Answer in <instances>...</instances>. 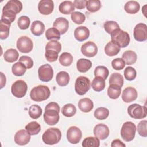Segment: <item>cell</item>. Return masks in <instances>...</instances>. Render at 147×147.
I'll use <instances>...</instances> for the list:
<instances>
[{
  "label": "cell",
  "mask_w": 147,
  "mask_h": 147,
  "mask_svg": "<svg viewBox=\"0 0 147 147\" xmlns=\"http://www.w3.org/2000/svg\"><path fill=\"white\" fill-rule=\"evenodd\" d=\"M60 106L54 102H52L47 105L45 107V111L43 115L45 122L48 125H55L59 121Z\"/></svg>",
  "instance_id": "1"
},
{
  "label": "cell",
  "mask_w": 147,
  "mask_h": 147,
  "mask_svg": "<svg viewBox=\"0 0 147 147\" xmlns=\"http://www.w3.org/2000/svg\"><path fill=\"white\" fill-rule=\"evenodd\" d=\"M50 94V90L48 86L45 85H38L31 90L30 97L33 101L41 102L48 99Z\"/></svg>",
  "instance_id": "2"
},
{
  "label": "cell",
  "mask_w": 147,
  "mask_h": 147,
  "mask_svg": "<svg viewBox=\"0 0 147 147\" xmlns=\"http://www.w3.org/2000/svg\"><path fill=\"white\" fill-rule=\"evenodd\" d=\"M110 35L111 41L120 48L126 47L130 43V38L129 33L120 28L114 31Z\"/></svg>",
  "instance_id": "3"
},
{
  "label": "cell",
  "mask_w": 147,
  "mask_h": 147,
  "mask_svg": "<svg viewBox=\"0 0 147 147\" xmlns=\"http://www.w3.org/2000/svg\"><path fill=\"white\" fill-rule=\"evenodd\" d=\"M61 138V133L58 128L51 127L44 131L42 136L43 142L47 145L57 144Z\"/></svg>",
  "instance_id": "4"
},
{
  "label": "cell",
  "mask_w": 147,
  "mask_h": 147,
  "mask_svg": "<svg viewBox=\"0 0 147 147\" xmlns=\"http://www.w3.org/2000/svg\"><path fill=\"white\" fill-rule=\"evenodd\" d=\"M136 131V127L134 123L130 121L126 122L123 124L121 130V137L126 142L131 141L135 137Z\"/></svg>",
  "instance_id": "5"
},
{
  "label": "cell",
  "mask_w": 147,
  "mask_h": 147,
  "mask_svg": "<svg viewBox=\"0 0 147 147\" xmlns=\"http://www.w3.org/2000/svg\"><path fill=\"white\" fill-rule=\"evenodd\" d=\"M91 82L86 76H80L76 79L75 83V90L79 95H83L90 90Z\"/></svg>",
  "instance_id": "6"
},
{
  "label": "cell",
  "mask_w": 147,
  "mask_h": 147,
  "mask_svg": "<svg viewBox=\"0 0 147 147\" xmlns=\"http://www.w3.org/2000/svg\"><path fill=\"white\" fill-rule=\"evenodd\" d=\"M146 106H141L140 105L134 103L127 107V113L129 115L134 119H143L146 117Z\"/></svg>",
  "instance_id": "7"
},
{
  "label": "cell",
  "mask_w": 147,
  "mask_h": 147,
  "mask_svg": "<svg viewBox=\"0 0 147 147\" xmlns=\"http://www.w3.org/2000/svg\"><path fill=\"white\" fill-rule=\"evenodd\" d=\"M27 89L26 83L22 80H18L13 83L11 87V92L14 96L21 98L26 95Z\"/></svg>",
  "instance_id": "8"
},
{
  "label": "cell",
  "mask_w": 147,
  "mask_h": 147,
  "mask_svg": "<svg viewBox=\"0 0 147 147\" xmlns=\"http://www.w3.org/2000/svg\"><path fill=\"white\" fill-rule=\"evenodd\" d=\"M16 45L18 50L24 53L31 52L33 47L32 40L26 36L20 37L17 40Z\"/></svg>",
  "instance_id": "9"
},
{
  "label": "cell",
  "mask_w": 147,
  "mask_h": 147,
  "mask_svg": "<svg viewBox=\"0 0 147 147\" xmlns=\"http://www.w3.org/2000/svg\"><path fill=\"white\" fill-rule=\"evenodd\" d=\"M38 78L40 80L44 82H49L52 80L53 76V70L51 65L48 64L40 66L38 69Z\"/></svg>",
  "instance_id": "10"
},
{
  "label": "cell",
  "mask_w": 147,
  "mask_h": 147,
  "mask_svg": "<svg viewBox=\"0 0 147 147\" xmlns=\"http://www.w3.org/2000/svg\"><path fill=\"white\" fill-rule=\"evenodd\" d=\"M134 39L139 42L147 40V26L144 23H138L136 25L133 30Z\"/></svg>",
  "instance_id": "11"
},
{
  "label": "cell",
  "mask_w": 147,
  "mask_h": 147,
  "mask_svg": "<svg viewBox=\"0 0 147 147\" xmlns=\"http://www.w3.org/2000/svg\"><path fill=\"white\" fill-rule=\"evenodd\" d=\"M82 136L80 129L75 126H71L67 131V138L69 142L76 144L79 142Z\"/></svg>",
  "instance_id": "12"
},
{
  "label": "cell",
  "mask_w": 147,
  "mask_h": 147,
  "mask_svg": "<svg viewBox=\"0 0 147 147\" xmlns=\"http://www.w3.org/2000/svg\"><path fill=\"white\" fill-rule=\"evenodd\" d=\"M81 52L84 56L92 57L97 54L98 47L94 42L88 41L82 45Z\"/></svg>",
  "instance_id": "13"
},
{
  "label": "cell",
  "mask_w": 147,
  "mask_h": 147,
  "mask_svg": "<svg viewBox=\"0 0 147 147\" xmlns=\"http://www.w3.org/2000/svg\"><path fill=\"white\" fill-rule=\"evenodd\" d=\"M30 136L26 130H20L14 135V142L19 145H25L29 142Z\"/></svg>",
  "instance_id": "14"
},
{
  "label": "cell",
  "mask_w": 147,
  "mask_h": 147,
  "mask_svg": "<svg viewBox=\"0 0 147 147\" xmlns=\"http://www.w3.org/2000/svg\"><path fill=\"white\" fill-rule=\"evenodd\" d=\"M54 3L52 0H41L38 5L39 12L43 15H49L53 10Z\"/></svg>",
  "instance_id": "15"
},
{
  "label": "cell",
  "mask_w": 147,
  "mask_h": 147,
  "mask_svg": "<svg viewBox=\"0 0 147 147\" xmlns=\"http://www.w3.org/2000/svg\"><path fill=\"white\" fill-rule=\"evenodd\" d=\"M94 134L99 140H105L109 135V129L107 125L99 123L94 128Z\"/></svg>",
  "instance_id": "16"
},
{
  "label": "cell",
  "mask_w": 147,
  "mask_h": 147,
  "mask_svg": "<svg viewBox=\"0 0 147 147\" xmlns=\"http://www.w3.org/2000/svg\"><path fill=\"white\" fill-rule=\"evenodd\" d=\"M137 98V90L132 87L125 88L122 94V99L126 103H130L135 100Z\"/></svg>",
  "instance_id": "17"
},
{
  "label": "cell",
  "mask_w": 147,
  "mask_h": 147,
  "mask_svg": "<svg viewBox=\"0 0 147 147\" xmlns=\"http://www.w3.org/2000/svg\"><path fill=\"white\" fill-rule=\"evenodd\" d=\"M3 10L9 11L15 14H18L22 9V2L17 0L9 1L3 7Z\"/></svg>",
  "instance_id": "18"
},
{
  "label": "cell",
  "mask_w": 147,
  "mask_h": 147,
  "mask_svg": "<svg viewBox=\"0 0 147 147\" xmlns=\"http://www.w3.org/2000/svg\"><path fill=\"white\" fill-rule=\"evenodd\" d=\"M53 26L59 31L61 34H64L68 29L69 22L65 18L59 17L55 20Z\"/></svg>",
  "instance_id": "19"
},
{
  "label": "cell",
  "mask_w": 147,
  "mask_h": 147,
  "mask_svg": "<svg viewBox=\"0 0 147 147\" xmlns=\"http://www.w3.org/2000/svg\"><path fill=\"white\" fill-rule=\"evenodd\" d=\"M90 36V30L85 26L77 27L74 31V36L76 40L79 42L87 40Z\"/></svg>",
  "instance_id": "20"
},
{
  "label": "cell",
  "mask_w": 147,
  "mask_h": 147,
  "mask_svg": "<svg viewBox=\"0 0 147 147\" xmlns=\"http://www.w3.org/2000/svg\"><path fill=\"white\" fill-rule=\"evenodd\" d=\"M79 109L84 113H88L91 111L94 107L92 101L88 98H82L78 102Z\"/></svg>",
  "instance_id": "21"
},
{
  "label": "cell",
  "mask_w": 147,
  "mask_h": 147,
  "mask_svg": "<svg viewBox=\"0 0 147 147\" xmlns=\"http://www.w3.org/2000/svg\"><path fill=\"white\" fill-rule=\"evenodd\" d=\"M59 10L62 14H69L74 12L75 6L72 1H65L59 5Z\"/></svg>",
  "instance_id": "22"
},
{
  "label": "cell",
  "mask_w": 147,
  "mask_h": 147,
  "mask_svg": "<svg viewBox=\"0 0 147 147\" xmlns=\"http://www.w3.org/2000/svg\"><path fill=\"white\" fill-rule=\"evenodd\" d=\"M30 30L33 34L36 36H40L43 34L45 30V25L42 22L36 20L32 23Z\"/></svg>",
  "instance_id": "23"
},
{
  "label": "cell",
  "mask_w": 147,
  "mask_h": 147,
  "mask_svg": "<svg viewBox=\"0 0 147 147\" xmlns=\"http://www.w3.org/2000/svg\"><path fill=\"white\" fill-rule=\"evenodd\" d=\"M92 67V63L90 60L86 59H80L77 61L76 68L79 72L84 73L88 71Z\"/></svg>",
  "instance_id": "24"
},
{
  "label": "cell",
  "mask_w": 147,
  "mask_h": 147,
  "mask_svg": "<svg viewBox=\"0 0 147 147\" xmlns=\"http://www.w3.org/2000/svg\"><path fill=\"white\" fill-rule=\"evenodd\" d=\"M120 51V47L113 41H110L105 47V52L109 56L117 55Z\"/></svg>",
  "instance_id": "25"
},
{
  "label": "cell",
  "mask_w": 147,
  "mask_h": 147,
  "mask_svg": "<svg viewBox=\"0 0 147 147\" xmlns=\"http://www.w3.org/2000/svg\"><path fill=\"white\" fill-rule=\"evenodd\" d=\"M122 59L127 65H132L136 62L137 56L135 52L131 50L125 51L122 55Z\"/></svg>",
  "instance_id": "26"
},
{
  "label": "cell",
  "mask_w": 147,
  "mask_h": 147,
  "mask_svg": "<svg viewBox=\"0 0 147 147\" xmlns=\"http://www.w3.org/2000/svg\"><path fill=\"white\" fill-rule=\"evenodd\" d=\"M140 9V6L139 3L135 1H129L127 2L124 6L125 11L131 14L137 13L139 11Z\"/></svg>",
  "instance_id": "27"
},
{
  "label": "cell",
  "mask_w": 147,
  "mask_h": 147,
  "mask_svg": "<svg viewBox=\"0 0 147 147\" xmlns=\"http://www.w3.org/2000/svg\"><path fill=\"white\" fill-rule=\"evenodd\" d=\"M19 53L18 51L13 48H10L6 51L3 55L5 60L9 63H13L18 59Z\"/></svg>",
  "instance_id": "28"
},
{
  "label": "cell",
  "mask_w": 147,
  "mask_h": 147,
  "mask_svg": "<svg viewBox=\"0 0 147 147\" xmlns=\"http://www.w3.org/2000/svg\"><path fill=\"white\" fill-rule=\"evenodd\" d=\"M11 24L6 21L1 19L0 21V38L5 40L9 35V30Z\"/></svg>",
  "instance_id": "29"
},
{
  "label": "cell",
  "mask_w": 147,
  "mask_h": 147,
  "mask_svg": "<svg viewBox=\"0 0 147 147\" xmlns=\"http://www.w3.org/2000/svg\"><path fill=\"white\" fill-rule=\"evenodd\" d=\"M56 80L59 86H65L69 83V75L65 71H60L56 75Z\"/></svg>",
  "instance_id": "30"
},
{
  "label": "cell",
  "mask_w": 147,
  "mask_h": 147,
  "mask_svg": "<svg viewBox=\"0 0 147 147\" xmlns=\"http://www.w3.org/2000/svg\"><path fill=\"white\" fill-rule=\"evenodd\" d=\"M91 87L94 91L100 92L105 87V80L100 76H96L92 81Z\"/></svg>",
  "instance_id": "31"
},
{
  "label": "cell",
  "mask_w": 147,
  "mask_h": 147,
  "mask_svg": "<svg viewBox=\"0 0 147 147\" xmlns=\"http://www.w3.org/2000/svg\"><path fill=\"white\" fill-rule=\"evenodd\" d=\"M121 87L115 84H110L107 89V95L112 99L118 98L121 95Z\"/></svg>",
  "instance_id": "32"
},
{
  "label": "cell",
  "mask_w": 147,
  "mask_h": 147,
  "mask_svg": "<svg viewBox=\"0 0 147 147\" xmlns=\"http://www.w3.org/2000/svg\"><path fill=\"white\" fill-rule=\"evenodd\" d=\"M83 147H99L100 145L99 139L95 137H87L85 138L82 144Z\"/></svg>",
  "instance_id": "33"
},
{
  "label": "cell",
  "mask_w": 147,
  "mask_h": 147,
  "mask_svg": "<svg viewBox=\"0 0 147 147\" xmlns=\"http://www.w3.org/2000/svg\"><path fill=\"white\" fill-rule=\"evenodd\" d=\"M25 129L30 135H36L40 131L41 126L36 121H32L25 126Z\"/></svg>",
  "instance_id": "34"
},
{
  "label": "cell",
  "mask_w": 147,
  "mask_h": 147,
  "mask_svg": "<svg viewBox=\"0 0 147 147\" xmlns=\"http://www.w3.org/2000/svg\"><path fill=\"white\" fill-rule=\"evenodd\" d=\"M26 67L21 62H17L12 66V72L17 76H21L24 75L26 71Z\"/></svg>",
  "instance_id": "35"
},
{
  "label": "cell",
  "mask_w": 147,
  "mask_h": 147,
  "mask_svg": "<svg viewBox=\"0 0 147 147\" xmlns=\"http://www.w3.org/2000/svg\"><path fill=\"white\" fill-rule=\"evenodd\" d=\"M76 112L75 106L72 103L65 105L61 109V113L67 117H71L74 116Z\"/></svg>",
  "instance_id": "36"
},
{
  "label": "cell",
  "mask_w": 147,
  "mask_h": 147,
  "mask_svg": "<svg viewBox=\"0 0 147 147\" xmlns=\"http://www.w3.org/2000/svg\"><path fill=\"white\" fill-rule=\"evenodd\" d=\"M60 64L65 67L71 65L73 62V56L69 52H63L61 54L59 57Z\"/></svg>",
  "instance_id": "37"
},
{
  "label": "cell",
  "mask_w": 147,
  "mask_h": 147,
  "mask_svg": "<svg viewBox=\"0 0 147 147\" xmlns=\"http://www.w3.org/2000/svg\"><path fill=\"white\" fill-rule=\"evenodd\" d=\"M124 83L123 76L119 73H113L109 78V84L117 85L121 87H122Z\"/></svg>",
  "instance_id": "38"
},
{
  "label": "cell",
  "mask_w": 147,
  "mask_h": 147,
  "mask_svg": "<svg viewBox=\"0 0 147 147\" xmlns=\"http://www.w3.org/2000/svg\"><path fill=\"white\" fill-rule=\"evenodd\" d=\"M86 8L88 11L94 13L101 8V2L99 0H89L86 2Z\"/></svg>",
  "instance_id": "39"
},
{
  "label": "cell",
  "mask_w": 147,
  "mask_h": 147,
  "mask_svg": "<svg viewBox=\"0 0 147 147\" xmlns=\"http://www.w3.org/2000/svg\"><path fill=\"white\" fill-rule=\"evenodd\" d=\"M60 33L54 27L50 28L46 30L45 37L48 40H58L60 38Z\"/></svg>",
  "instance_id": "40"
},
{
  "label": "cell",
  "mask_w": 147,
  "mask_h": 147,
  "mask_svg": "<svg viewBox=\"0 0 147 147\" xmlns=\"http://www.w3.org/2000/svg\"><path fill=\"white\" fill-rule=\"evenodd\" d=\"M42 113V109L37 105H33L29 109V115L32 119H37L41 115Z\"/></svg>",
  "instance_id": "41"
},
{
  "label": "cell",
  "mask_w": 147,
  "mask_h": 147,
  "mask_svg": "<svg viewBox=\"0 0 147 147\" xmlns=\"http://www.w3.org/2000/svg\"><path fill=\"white\" fill-rule=\"evenodd\" d=\"M109 114V110L104 107L97 108L94 113V117L99 120H104L106 119Z\"/></svg>",
  "instance_id": "42"
},
{
  "label": "cell",
  "mask_w": 147,
  "mask_h": 147,
  "mask_svg": "<svg viewBox=\"0 0 147 147\" xmlns=\"http://www.w3.org/2000/svg\"><path fill=\"white\" fill-rule=\"evenodd\" d=\"M103 26L105 31L110 34L115 30L120 28L118 23L114 21H107L105 22Z\"/></svg>",
  "instance_id": "43"
},
{
  "label": "cell",
  "mask_w": 147,
  "mask_h": 147,
  "mask_svg": "<svg viewBox=\"0 0 147 147\" xmlns=\"http://www.w3.org/2000/svg\"><path fill=\"white\" fill-rule=\"evenodd\" d=\"M109 71L107 67L102 65L98 66L94 70L95 76H100L106 80L109 75Z\"/></svg>",
  "instance_id": "44"
},
{
  "label": "cell",
  "mask_w": 147,
  "mask_h": 147,
  "mask_svg": "<svg viewBox=\"0 0 147 147\" xmlns=\"http://www.w3.org/2000/svg\"><path fill=\"white\" fill-rule=\"evenodd\" d=\"M30 20L28 16H22L19 17L17 21V25L18 28L22 30H25L28 29L30 25Z\"/></svg>",
  "instance_id": "45"
},
{
  "label": "cell",
  "mask_w": 147,
  "mask_h": 147,
  "mask_svg": "<svg viewBox=\"0 0 147 147\" xmlns=\"http://www.w3.org/2000/svg\"><path fill=\"white\" fill-rule=\"evenodd\" d=\"M71 20L76 24H83L86 19L85 15L81 12L74 11L71 14Z\"/></svg>",
  "instance_id": "46"
},
{
  "label": "cell",
  "mask_w": 147,
  "mask_h": 147,
  "mask_svg": "<svg viewBox=\"0 0 147 147\" xmlns=\"http://www.w3.org/2000/svg\"><path fill=\"white\" fill-rule=\"evenodd\" d=\"M136 71L132 67H127L124 70L125 78L129 81L133 80L136 78Z\"/></svg>",
  "instance_id": "47"
},
{
  "label": "cell",
  "mask_w": 147,
  "mask_h": 147,
  "mask_svg": "<svg viewBox=\"0 0 147 147\" xmlns=\"http://www.w3.org/2000/svg\"><path fill=\"white\" fill-rule=\"evenodd\" d=\"M147 121L142 120L140 121L137 125V131L140 136L146 137H147Z\"/></svg>",
  "instance_id": "48"
},
{
  "label": "cell",
  "mask_w": 147,
  "mask_h": 147,
  "mask_svg": "<svg viewBox=\"0 0 147 147\" xmlns=\"http://www.w3.org/2000/svg\"><path fill=\"white\" fill-rule=\"evenodd\" d=\"M52 49L59 53L61 50V44L56 40H51L45 46V50Z\"/></svg>",
  "instance_id": "49"
},
{
  "label": "cell",
  "mask_w": 147,
  "mask_h": 147,
  "mask_svg": "<svg viewBox=\"0 0 147 147\" xmlns=\"http://www.w3.org/2000/svg\"><path fill=\"white\" fill-rule=\"evenodd\" d=\"M58 53L56 51L52 49H47L45 52V56L46 59L49 62H54L57 60L58 58Z\"/></svg>",
  "instance_id": "50"
},
{
  "label": "cell",
  "mask_w": 147,
  "mask_h": 147,
  "mask_svg": "<svg viewBox=\"0 0 147 147\" xmlns=\"http://www.w3.org/2000/svg\"><path fill=\"white\" fill-rule=\"evenodd\" d=\"M126 64L122 58H116L112 60V67L115 70H121L124 68Z\"/></svg>",
  "instance_id": "51"
},
{
  "label": "cell",
  "mask_w": 147,
  "mask_h": 147,
  "mask_svg": "<svg viewBox=\"0 0 147 147\" xmlns=\"http://www.w3.org/2000/svg\"><path fill=\"white\" fill-rule=\"evenodd\" d=\"M19 61L22 63L27 69H30L33 66V61L29 56H22L20 57Z\"/></svg>",
  "instance_id": "52"
},
{
  "label": "cell",
  "mask_w": 147,
  "mask_h": 147,
  "mask_svg": "<svg viewBox=\"0 0 147 147\" xmlns=\"http://www.w3.org/2000/svg\"><path fill=\"white\" fill-rule=\"evenodd\" d=\"M86 0H75L74 1V6L78 9H83L86 7Z\"/></svg>",
  "instance_id": "53"
},
{
  "label": "cell",
  "mask_w": 147,
  "mask_h": 147,
  "mask_svg": "<svg viewBox=\"0 0 147 147\" xmlns=\"http://www.w3.org/2000/svg\"><path fill=\"white\" fill-rule=\"evenodd\" d=\"M111 147H115V146L125 147L126 145L124 143H123L120 140L115 139L112 141V142L111 144Z\"/></svg>",
  "instance_id": "54"
},
{
  "label": "cell",
  "mask_w": 147,
  "mask_h": 147,
  "mask_svg": "<svg viewBox=\"0 0 147 147\" xmlns=\"http://www.w3.org/2000/svg\"><path fill=\"white\" fill-rule=\"evenodd\" d=\"M0 74H1V89H2L6 85V79L5 75L2 72H0Z\"/></svg>",
  "instance_id": "55"
},
{
  "label": "cell",
  "mask_w": 147,
  "mask_h": 147,
  "mask_svg": "<svg viewBox=\"0 0 147 147\" xmlns=\"http://www.w3.org/2000/svg\"><path fill=\"white\" fill-rule=\"evenodd\" d=\"M146 5H144L142 9V11L143 13V14H144V16L146 17Z\"/></svg>",
  "instance_id": "56"
}]
</instances>
